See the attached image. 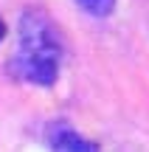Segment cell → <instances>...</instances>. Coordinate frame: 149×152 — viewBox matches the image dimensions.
Instances as JSON below:
<instances>
[{"instance_id": "obj_3", "label": "cell", "mask_w": 149, "mask_h": 152, "mask_svg": "<svg viewBox=\"0 0 149 152\" xmlns=\"http://www.w3.org/2000/svg\"><path fill=\"white\" fill-rule=\"evenodd\" d=\"M76 6L90 17H110L116 11V0H76Z\"/></svg>"}, {"instance_id": "obj_2", "label": "cell", "mask_w": 149, "mask_h": 152, "mask_svg": "<svg viewBox=\"0 0 149 152\" xmlns=\"http://www.w3.org/2000/svg\"><path fill=\"white\" fill-rule=\"evenodd\" d=\"M48 147L54 152H99V144L84 138L65 121H54L48 127Z\"/></svg>"}, {"instance_id": "obj_4", "label": "cell", "mask_w": 149, "mask_h": 152, "mask_svg": "<svg viewBox=\"0 0 149 152\" xmlns=\"http://www.w3.org/2000/svg\"><path fill=\"white\" fill-rule=\"evenodd\" d=\"M3 37H6V23H3V17H0V42H3Z\"/></svg>"}, {"instance_id": "obj_1", "label": "cell", "mask_w": 149, "mask_h": 152, "mask_svg": "<svg viewBox=\"0 0 149 152\" xmlns=\"http://www.w3.org/2000/svg\"><path fill=\"white\" fill-rule=\"evenodd\" d=\"M20 54H17V73L25 82L39 87H51L59 79L62 65V37L48 14L39 9H25L17 26Z\"/></svg>"}]
</instances>
